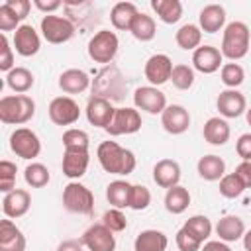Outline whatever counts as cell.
Segmentation results:
<instances>
[{
    "label": "cell",
    "mask_w": 251,
    "mask_h": 251,
    "mask_svg": "<svg viewBox=\"0 0 251 251\" xmlns=\"http://www.w3.org/2000/svg\"><path fill=\"white\" fill-rule=\"evenodd\" d=\"M202 133H204V139H206L210 145L220 147V145H226V143H227V139H229V135H231V129H229V124H227L224 118L214 116V118H210V120L204 124Z\"/></svg>",
    "instance_id": "cell-24"
},
{
    "label": "cell",
    "mask_w": 251,
    "mask_h": 251,
    "mask_svg": "<svg viewBox=\"0 0 251 251\" xmlns=\"http://www.w3.org/2000/svg\"><path fill=\"white\" fill-rule=\"evenodd\" d=\"M137 14H139V10H137V6L133 2H118L110 10V22H112V25L116 29L129 31V27H131V24H133Z\"/></svg>",
    "instance_id": "cell-25"
},
{
    "label": "cell",
    "mask_w": 251,
    "mask_h": 251,
    "mask_svg": "<svg viewBox=\"0 0 251 251\" xmlns=\"http://www.w3.org/2000/svg\"><path fill=\"white\" fill-rule=\"evenodd\" d=\"M216 106H218V112H220V116L224 120L226 118H239L247 110L245 96L237 88H226V90H222L218 94Z\"/></svg>",
    "instance_id": "cell-15"
},
{
    "label": "cell",
    "mask_w": 251,
    "mask_h": 251,
    "mask_svg": "<svg viewBox=\"0 0 251 251\" xmlns=\"http://www.w3.org/2000/svg\"><path fill=\"white\" fill-rule=\"evenodd\" d=\"M243 247H245V251H251V229L245 231V235H243Z\"/></svg>",
    "instance_id": "cell-53"
},
{
    "label": "cell",
    "mask_w": 251,
    "mask_h": 251,
    "mask_svg": "<svg viewBox=\"0 0 251 251\" xmlns=\"http://www.w3.org/2000/svg\"><path fill=\"white\" fill-rule=\"evenodd\" d=\"M249 27L243 22H229L224 27V35H222V55L229 61H239L247 55L249 51Z\"/></svg>",
    "instance_id": "cell-3"
},
{
    "label": "cell",
    "mask_w": 251,
    "mask_h": 251,
    "mask_svg": "<svg viewBox=\"0 0 251 251\" xmlns=\"http://www.w3.org/2000/svg\"><path fill=\"white\" fill-rule=\"evenodd\" d=\"M233 173L243 180L245 188H251V159H249V161H241V163L235 167Z\"/></svg>",
    "instance_id": "cell-49"
},
{
    "label": "cell",
    "mask_w": 251,
    "mask_h": 251,
    "mask_svg": "<svg viewBox=\"0 0 251 251\" xmlns=\"http://www.w3.org/2000/svg\"><path fill=\"white\" fill-rule=\"evenodd\" d=\"M47 112H49V120L55 126H73L80 118V108L71 96L53 98Z\"/></svg>",
    "instance_id": "cell-9"
},
{
    "label": "cell",
    "mask_w": 251,
    "mask_h": 251,
    "mask_svg": "<svg viewBox=\"0 0 251 251\" xmlns=\"http://www.w3.org/2000/svg\"><path fill=\"white\" fill-rule=\"evenodd\" d=\"M171 82L175 88L178 90H188L194 84V69L188 65H175L173 75H171Z\"/></svg>",
    "instance_id": "cell-39"
},
{
    "label": "cell",
    "mask_w": 251,
    "mask_h": 251,
    "mask_svg": "<svg viewBox=\"0 0 251 251\" xmlns=\"http://www.w3.org/2000/svg\"><path fill=\"white\" fill-rule=\"evenodd\" d=\"M33 4H35L37 10L45 12V16L51 14V12H55L57 8H61V0H49V2H45V0H33Z\"/></svg>",
    "instance_id": "cell-50"
},
{
    "label": "cell",
    "mask_w": 251,
    "mask_h": 251,
    "mask_svg": "<svg viewBox=\"0 0 251 251\" xmlns=\"http://www.w3.org/2000/svg\"><path fill=\"white\" fill-rule=\"evenodd\" d=\"M22 25V20L18 18V14L4 2L0 6V29L2 31H16Z\"/></svg>",
    "instance_id": "cell-44"
},
{
    "label": "cell",
    "mask_w": 251,
    "mask_h": 251,
    "mask_svg": "<svg viewBox=\"0 0 251 251\" xmlns=\"http://www.w3.org/2000/svg\"><path fill=\"white\" fill-rule=\"evenodd\" d=\"M16 163L12 161H0V190L4 194L12 192L16 188Z\"/></svg>",
    "instance_id": "cell-40"
},
{
    "label": "cell",
    "mask_w": 251,
    "mask_h": 251,
    "mask_svg": "<svg viewBox=\"0 0 251 251\" xmlns=\"http://www.w3.org/2000/svg\"><path fill=\"white\" fill-rule=\"evenodd\" d=\"M153 180L161 188H173L180 180V165L175 159H161L153 167Z\"/></svg>",
    "instance_id": "cell-19"
},
{
    "label": "cell",
    "mask_w": 251,
    "mask_h": 251,
    "mask_svg": "<svg viewBox=\"0 0 251 251\" xmlns=\"http://www.w3.org/2000/svg\"><path fill=\"white\" fill-rule=\"evenodd\" d=\"M200 251H231L229 249V245L227 243H224V241H206L202 247H200Z\"/></svg>",
    "instance_id": "cell-52"
},
{
    "label": "cell",
    "mask_w": 251,
    "mask_h": 251,
    "mask_svg": "<svg viewBox=\"0 0 251 251\" xmlns=\"http://www.w3.org/2000/svg\"><path fill=\"white\" fill-rule=\"evenodd\" d=\"M82 247H84V245H82L80 241H76V239H65V241L59 243L57 251H84Z\"/></svg>",
    "instance_id": "cell-51"
},
{
    "label": "cell",
    "mask_w": 251,
    "mask_h": 251,
    "mask_svg": "<svg viewBox=\"0 0 251 251\" xmlns=\"http://www.w3.org/2000/svg\"><path fill=\"white\" fill-rule=\"evenodd\" d=\"M88 163H90L88 151H65L61 169H63V175L67 178L76 180V178H80L86 173Z\"/></svg>",
    "instance_id": "cell-21"
},
{
    "label": "cell",
    "mask_w": 251,
    "mask_h": 251,
    "mask_svg": "<svg viewBox=\"0 0 251 251\" xmlns=\"http://www.w3.org/2000/svg\"><path fill=\"white\" fill-rule=\"evenodd\" d=\"M29 206H31V196L24 188H14L12 192L4 194V198H2V212L6 218L16 220V218L25 216Z\"/></svg>",
    "instance_id": "cell-18"
},
{
    "label": "cell",
    "mask_w": 251,
    "mask_h": 251,
    "mask_svg": "<svg viewBox=\"0 0 251 251\" xmlns=\"http://www.w3.org/2000/svg\"><path fill=\"white\" fill-rule=\"evenodd\" d=\"M0 251H25V235L22 229L6 241H0Z\"/></svg>",
    "instance_id": "cell-46"
},
{
    "label": "cell",
    "mask_w": 251,
    "mask_h": 251,
    "mask_svg": "<svg viewBox=\"0 0 251 251\" xmlns=\"http://www.w3.org/2000/svg\"><path fill=\"white\" fill-rule=\"evenodd\" d=\"M6 84L10 90H14L16 94H25L31 86H33V75L29 69L25 67H14L8 75H6Z\"/></svg>",
    "instance_id": "cell-31"
},
{
    "label": "cell",
    "mask_w": 251,
    "mask_h": 251,
    "mask_svg": "<svg viewBox=\"0 0 251 251\" xmlns=\"http://www.w3.org/2000/svg\"><path fill=\"white\" fill-rule=\"evenodd\" d=\"M184 227L186 229H190L202 243L212 235V222L206 218V216H202V214H196V216H190L186 222H184Z\"/></svg>",
    "instance_id": "cell-37"
},
{
    "label": "cell",
    "mask_w": 251,
    "mask_h": 251,
    "mask_svg": "<svg viewBox=\"0 0 251 251\" xmlns=\"http://www.w3.org/2000/svg\"><path fill=\"white\" fill-rule=\"evenodd\" d=\"M90 86V76L80 69H67L59 76V88L67 94H80Z\"/></svg>",
    "instance_id": "cell-23"
},
{
    "label": "cell",
    "mask_w": 251,
    "mask_h": 251,
    "mask_svg": "<svg viewBox=\"0 0 251 251\" xmlns=\"http://www.w3.org/2000/svg\"><path fill=\"white\" fill-rule=\"evenodd\" d=\"M10 149L18 157L29 161L41 153V141H39L37 133L31 131L29 127H16L10 135Z\"/></svg>",
    "instance_id": "cell-7"
},
{
    "label": "cell",
    "mask_w": 251,
    "mask_h": 251,
    "mask_svg": "<svg viewBox=\"0 0 251 251\" xmlns=\"http://www.w3.org/2000/svg\"><path fill=\"white\" fill-rule=\"evenodd\" d=\"M133 104L137 110L147 112V114H163L167 108V96L157 88V86H139L133 92Z\"/></svg>",
    "instance_id": "cell-12"
},
{
    "label": "cell",
    "mask_w": 251,
    "mask_h": 251,
    "mask_svg": "<svg viewBox=\"0 0 251 251\" xmlns=\"http://www.w3.org/2000/svg\"><path fill=\"white\" fill-rule=\"evenodd\" d=\"M235 151L243 161L251 159V133H243L239 135V139L235 141Z\"/></svg>",
    "instance_id": "cell-47"
},
{
    "label": "cell",
    "mask_w": 251,
    "mask_h": 251,
    "mask_svg": "<svg viewBox=\"0 0 251 251\" xmlns=\"http://www.w3.org/2000/svg\"><path fill=\"white\" fill-rule=\"evenodd\" d=\"M151 204V192L147 186L143 184H133L131 188V200H129V208L131 210H145Z\"/></svg>",
    "instance_id": "cell-43"
},
{
    "label": "cell",
    "mask_w": 251,
    "mask_h": 251,
    "mask_svg": "<svg viewBox=\"0 0 251 251\" xmlns=\"http://www.w3.org/2000/svg\"><path fill=\"white\" fill-rule=\"evenodd\" d=\"M196 171L208 182L222 180V176L226 175V161L222 157H218V155H204V157L198 159Z\"/></svg>",
    "instance_id": "cell-27"
},
{
    "label": "cell",
    "mask_w": 251,
    "mask_h": 251,
    "mask_svg": "<svg viewBox=\"0 0 251 251\" xmlns=\"http://www.w3.org/2000/svg\"><path fill=\"white\" fill-rule=\"evenodd\" d=\"M131 35L137 39V41H151L157 33V25H155V20L143 12H139L129 27Z\"/></svg>",
    "instance_id": "cell-33"
},
{
    "label": "cell",
    "mask_w": 251,
    "mask_h": 251,
    "mask_svg": "<svg viewBox=\"0 0 251 251\" xmlns=\"http://www.w3.org/2000/svg\"><path fill=\"white\" fill-rule=\"evenodd\" d=\"M245 120H247V124L251 126V108H249V110H245Z\"/></svg>",
    "instance_id": "cell-54"
},
{
    "label": "cell",
    "mask_w": 251,
    "mask_h": 251,
    "mask_svg": "<svg viewBox=\"0 0 251 251\" xmlns=\"http://www.w3.org/2000/svg\"><path fill=\"white\" fill-rule=\"evenodd\" d=\"M35 114V102L27 94H8L0 98V122L8 126L27 124Z\"/></svg>",
    "instance_id": "cell-2"
},
{
    "label": "cell",
    "mask_w": 251,
    "mask_h": 251,
    "mask_svg": "<svg viewBox=\"0 0 251 251\" xmlns=\"http://www.w3.org/2000/svg\"><path fill=\"white\" fill-rule=\"evenodd\" d=\"M63 206L73 214L90 216L94 212V194L88 186L73 180L63 188Z\"/></svg>",
    "instance_id": "cell-4"
},
{
    "label": "cell",
    "mask_w": 251,
    "mask_h": 251,
    "mask_svg": "<svg viewBox=\"0 0 251 251\" xmlns=\"http://www.w3.org/2000/svg\"><path fill=\"white\" fill-rule=\"evenodd\" d=\"M220 78L227 88H237L245 80V71L239 63H224L220 69Z\"/></svg>",
    "instance_id": "cell-36"
},
{
    "label": "cell",
    "mask_w": 251,
    "mask_h": 251,
    "mask_svg": "<svg viewBox=\"0 0 251 251\" xmlns=\"http://www.w3.org/2000/svg\"><path fill=\"white\" fill-rule=\"evenodd\" d=\"M161 126L167 133H173V135H180L188 129L190 126V114L184 106L180 104H171L163 110L161 114Z\"/></svg>",
    "instance_id": "cell-16"
},
{
    "label": "cell",
    "mask_w": 251,
    "mask_h": 251,
    "mask_svg": "<svg viewBox=\"0 0 251 251\" xmlns=\"http://www.w3.org/2000/svg\"><path fill=\"white\" fill-rule=\"evenodd\" d=\"M12 69H14V53H12L6 33H2L0 35V71H4L8 75Z\"/></svg>",
    "instance_id": "cell-45"
},
{
    "label": "cell",
    "mask_w": 251,
    "mask_h": 251,
    "mask_svg": "<svg viewBox=\"0 0 251 251\" xmlns=\"http://www.w3.org/2000/svg\"><path fill=\"white\" fill-rule=\"evenodd\" d=\"M102 224H104L110 231H114V233L124 231V229L127 227L126 214H124L122 210H118V208H110V210H106L104 216H102Z\"/></svg>",
    "instance_id": "cell-41"
},
{
    "label": "cell",
    "mask_w": 251,
    "mask_h": 251,
    "mask_svg": "<svg viewBox=\"0 0 251 251\" xmlns=\"http://www.w3.org/2000/svg\"><path fill=\"white\" fill-rule=\"evenodd\" d=\"M200 29L204 33H216L226 27V8L220 4H208L200 10L198 16Z\"/></svg>",
    "instance_id": "cell-20"
},
{
    "label": "cell",
    "mask_w": 251,
    "mask_h": 251,
    "mask_svg": "<svg viewBox=\"0 0 251 251\" xmlns=\"http://www.w3.org/2000/svg\"><path fill=\"white\" fill-rule=\"evenodd\" d=\"M24 178L31 188H43L51 180V175L43 163H29L24 169Z\"/></svg>",
    "instance_id": "cell-34"
},
{
    "label": "cell",
    "mask_w": 251,
    "mask_h": 251,
    "mask_svg": "<svg viewBox=\"0 0 251 251\" xmlns=\"http://www.w3.org/2000/svg\"><path fill=\"white\" fill-rule=\"evenodd\" d=\"M175 41L184 51H196L200 47V41H202V29H200V25H194V24L180 25L178 31L175 33Z\"/></svg>",
    "instance_id": "cell-30"
},
{
    "label": "cell",
    "mask_w": 251,
    "mask_h": 251,
    "mask_svg": "<svg viewBox=\"0 0 251 251\" xmlns=\"http://www.w3.org/2000/svg\"><path fill=\"white\" fill-rule=\"evenodd\" d=\"M173 61L169 55L165 53H157V55H151L147 61H145V67H143V75L145 78L151 82V86H161L165 84L167 80H171V75H173Z\"/></svg>",
    "instance_id": "cell-11"
},
{
    "label": "cell",
    "mask_w": 251,
    "mask_h": 251,
    "mask_svg": "<svg viewBox=\"0 0 251 251\" xmlns=\"http://www.w3.org/2000/svg\"><path fill=\"white\" fill-rule=\"evenodd\" d=\"M243 190H245V184H243V180L235 173H227V175L222 176V180H220V194L224 198H237V196L243 194Z\"/></svg>",
    "instance_id": "cell-38"
},
{
    "label": "cell",
    "mask_w": 251,
    "mask_h": 251,
    "mask_svg": "<svg viewBox=\"0 0 251 251\" xmlns=\"http://www.w3.org/2000/svg\"><path fill=\"white\" fill-rule=\"evenodd\" d=\"M118 47H120L118 35L114 31H110V29H100L90 37L86 49H88V57L94 63L108 65V63L114 61V57L118 53Z\"/></svg>",
    "instance_id": "cell-5"
},
{
    "label": "cell",
    "mask_w": 251,
    "mask_h": 251,
    "mask_svg": "<svg viewBox=\"0 0 251 251\" xmlns=\"http://www.w3.org/2000/svg\"><path fill=\"white\" fill-rule=\"evenodd\" d=\"M151 8L163 24H176L182 18V4L178 0H151Z\"/></svg>",
    "instance_id": "cell-29"
},
{
    "label": "cell",
    "mask_w": 251,
    "mask_h": 251,
    "mask_svg": "<svg viewBox=\"0 0 251 251\" xmlns=\"http://www.w3.org/2000/svg\"><path fill=\"white\" fill-rule=\"evenodd\" d=\"M176 247L180 249V251H200V247H202V241L190 231V229H186L184 226L176 231Z\"/></svg>",
    "instance_id": "cell-42"
},
{
    "label": "cell",
    "mask_w": 251,
    "mask_h": 251,
    "mask_svg": "<svg viewBox=\"0 0 251 251\" xmlns=\"http://www.w3.org/2000/svg\"><path fill=\"white\" fill-rule=\"evenodd\" d=\"M96 157L100 167L110 175H122L127 176L135 169V155L133 151L118 145L116 141H102L96 149Z\"/></svg>",
    "instance_id": "cell-1"
},
{
    "label": "cell",
    "mask_w": 251,
    "mask_h": 251,
    "mask_svg": "<svg viewBox=\"0 0 251 251\" xmlns=\"http://www.w3.org/2000/svg\"><path fill=\"white\" fill-rule=\"evenodd\" d=\"M80 243L88 251H114L116 249V237L114 231H110L102 222L92 224L80 237Z\"/></svg>",
    "instance_id": "cell-10"
},
{
    "label": "cell",
    "mask_w": 251,
    "mask_h": 251,
    "mask_svg": "<svg viewBox=\"0 0 251 251\" xmlns=\"http://www.w3.org/2000/svg\"><path fill=\"white\" fill-rule=\"evenodd\" d=\"M90 145V137L86 131L71 127L63 133V147L65 151H88Z\"/></svg>",
    "instance_id": "cell-35"
},
{
    "label": "cell",
    "mask_w": 251,
    "mask_h": 251,
    "mask_svg": "<svg viewBox=\"0 0 251 251\" xmlns=\"http://www.w3.org/2000/svg\"><path fill=\"white\" fill-rule=\"evenodd\" d=\"M86 120L90 126L94 127H108L114 114H116V108L112 106V102L108 98H102V96H90L88 102H86Z\"/></svg>",
    "instance_id": "cell-13"
},
{
    "label": "cell",
    "mask_w": 251,
    "mask_h": 251,
    "mask_svg": "<svg viewBox=\"0 0 251 251\" xmlns=\"http://www.w3.org/2000/svg\"><path fill=\"white\" fill-rule=\"evenodd\" d=\"M14 47H16V53L22 57H33L39 51L41 39H39V33L33 29V25L22 24L14 31Z\"/></svg>",
    "instance_id": "cell-17"
},
{
    "label": "cell",
    "mask_w": 251,
    "mask_h": 251,
    "mask_svg": "<svg viewBox=\"0 0 251 251\" xmlns=\"http://www.w3.org/2000/svg\"><path fill=\"white\" fill-rule=\"evenodd\" d=\"M41 35L45 37L47 43H53V45L67 43L75 35V24L69 18L47 14L41 18Z\"/></svg>",
    "instance_id": "cell-6"
},
{
    "label": "cell",
    "mask_w": 251,
    "mask_h": 251,
    "mask_svg": "<svg viewBox=\"0 0 251 251\" xmlns=\"http://www.w3.org/2000/svg\"><path fill=\"white\" fill-rule=\"evenodd\" d=\"M214 229H216V235L220 237V241H224V243L243 239V235H245V224L239 216H224L216 224Z\"/></svg>",
    "instance_id": "cell-22"
},
{
    "label": "cell",
    "mask_w": 251,
    "mask_h": 251,
    "mask_svg": "<svg viewBox=\"0 0 251 251\" xmlns=\"http://www.w3.org/2000/svg\"><path fill=\"white\" fill-rule=\"evenodd\" d=\"M6 4L18 14V18L24 22L29 14V8H31V2L29 0H6Z\"/></svg>",
    "instance_id": "cell-48"
},
{
    "label": "cell",
    "mask_w": 251,
    "mask_h": 251,
    "mask_svg": "<svg viewBox=\"0 0 251 251\" xmlns=\"http://www.w3.org/2000/svg\"><path fill=\"white\" fill-rule=\"evenodd\" d=\"M188 206H190V192L184 186L176 184V186L167 190V194H165V208H167V212L182 214Z\"/></svg>",
    "instance_id": "cell-32"
},
{
    "label": "cell",
    "mask_w": 251,
    "mask_h": 251,
    "mask_svg": "<svg viewBox=\"0 0 251 251\" xmlns=\"http://www.w3.org/2000/svg\"><path fill=\"white\" fill-rule=\"evenodd\" d=\"M224 65V55L214 45H200L192 53V67L202 75H212Z\"/></svg>",
    "instance_id": "cell-14"
},
{
    "label": "cell",
    "mask_w": 251,
    "mask_h": 251,
    "mask_svg": "<svg viewBox=\"0 0 251 251\" xmlns=\"http://www.w3.org/2000/svg\"><path fill=\"white\" fill-rule=\"evenodd\" d=\"M169 239L159 229H143L133 241V251H165Z\"/></svg>",
    "instance_id": "cell-26"
},
{
    "label": "cell",
    "mask_w": 251,
    "mask_h": 251,
    "mask_svg": "<svg viewBox=\"0 0 251 251\" xmlns=\"http://www.w3.org/2000/svg\"><path fill=\"white\" fill-rule=\"evenodd\" d=\"M131 188L133 184H129L127 180H112L106 186V198L108 202L122 210V208H129V200H131Z\"/></svg>",
    "instance_id": "cell-28"
},
{
    "label": "cell",
    "mask_w": 251,
    "mask_h": 251,
    "mask_svg": "<svg viewBox=\"0 0 251 251\" xmlns=\"http://www.w3.org/2000/svg\"><path fill=\"white\" fill-rule=\"evenodd\" d=\"M141 129V114L137 108H116V114L106 127L110 135H129Z\"/></svg>",
    "instance_id": "cell-8"
}]
</instances>
